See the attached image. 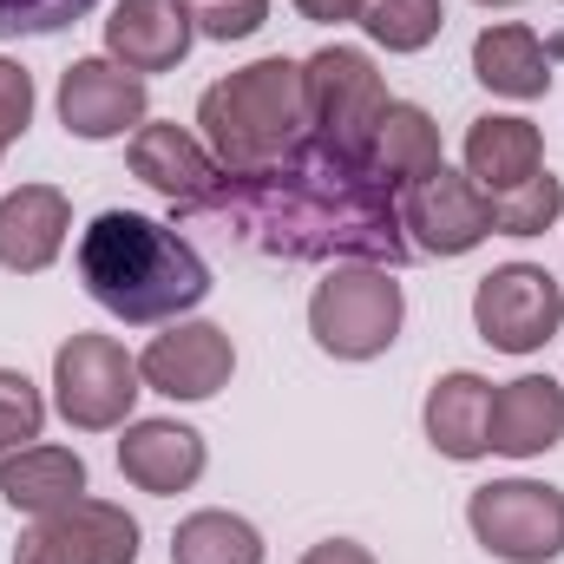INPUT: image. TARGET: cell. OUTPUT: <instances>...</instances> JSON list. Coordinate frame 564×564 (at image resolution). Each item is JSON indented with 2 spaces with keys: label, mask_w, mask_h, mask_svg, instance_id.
<instances>
[{
  "label": "cell",
  "mask_w": 564,
  "mask_h": 564,
  "mask_svg": "<svg viewBox=\"0 0 564 564\" xmlns=\"http://www.w3.org/2000/svg\"><path fill=\"white\" fill-rule=\"evenodd\" d=\"M184 217L217 224L230 243L282 263H381L414 257L401 230V197L375 164H348L308 139L263 171H217V184L184 204Z\"/></svg>",
  "instance_id": "obj_1"
},
{
  "label": "cell",
  "mask_w": 564,
  "mask_h": 564,
  "mask_svg": "<svg viewBox=\"0 0 564 564\" xmlns=\"http://www.w3.org/2000/svg\"><path fill=\"white\" fill-rule=\"evenodd\" d=\"M79 282L86 295L119 315V322H177L184 308H197L210 295V270L204 257L158 217L139 210H99L86 230H79Z\"/></svg>",
  "instance_id": "obj_2"
},
{
  "label": "cell",
  "mask_w": 564,
  "mask_h": 564,
  "mask_svg": "<svg viewBox=\"0 0 564 564\" xmlns=\"http://www.w3.org/2000/svg\"><path fill=\"white\" fill-rule=\"evenodd\" d=\"M197 139L210 144L217 171H263L308 144L302 59H250L197 99Z\"/></svg>",
  "instance_id": "obj_3"
},
{
  "label": "cell",
  "mask_w": 564,
  "mask_h": 564,
  "mask_svg": "<svg viewBox=\"0 0 564 564\" xmlns=\"http://www.w3.org/2000/svg\"><path fill=\"white\" fill-rule=\"evenodd\" d=\"M302 106H308V139L348 164H368L375 132H381V112L394 106L388 99V79L375 73V59L361 46H322L302 59Z\"/></svg>",
  "instance_id": "obj_4"
},
{
  "label": "cell",
  "mask_w": 564,
  "mask_h": 564,
  "mask_svg": "<svg viewBox=\"0 0 564 564\" xmlns=\"http://www.w3.org/2000/svg\"><path fill=\"white\" fill-rule=\"evenodd\" d=\"M401 322H408V295H401L394 270H381V263L328 270V276L315 282V295H308V335L335 361H375V355H388L394 335H401Z\"/></svg>",
  "instance_id": "obj_5"
},
{
  "label": "cell",
  "mask_w": 564,
  "mask_h": 564,
  "mask_svg": "<svg viewBox=\"0 0 564 564\" xmlns=\"http://www.w3.org/2000/svg\"><path fill=\"white\" fill-rule=\"evenodd\" d=\"M144 381L139 361L126 355V341L112 335H73L53 355V408L66 414V426L79 433H112L132 421Z\"/></svg>",
  "instance_id": "obj_6"
},
{
  "label": "cell",
  "mask_w": 564,
  "mask_h": 564,
  "mask_svg": "<svg viewBox=\"0 0 564 564\" xmlns=\"http://www.w3.org/2000/svg\"><path fill=\"white\" fill-rule=\"evenodd\" d=\"M473 539L506 564H552L564 552V492L545 479H492L466 499Z\"/></svg>",
  "instance_id": "obj_7"
},
{
  "label": "cell",
  "mask_w": 564,
  "mask_h": 564,
  "mask_svg": "<svg viewBox=\"0 0 564 564\" xmlns=\"http://www.w3.org/2000/svg\"><path fill=\"white\" fill-rule=\"evenodd\" d=\"M564 322V289L545 263H499L492 276L473 289V328L499 355H532L558 335Z\"/></svg>",
  "instance_id": "obj_8"
},
{
  "label": "cell",
  "mask_w": 564,
  "mask_h": 564,
  "mask_svg": "<svg viewBox=\"0 0 564 564\" xmlns=\"http://www.w3.org/2000/svg\"><path fill=\"white\" fill-rule=\"evenodd\" d=\"M13 564H139V519L112 499H73L20 532Z\"/></svg>",
  "instance_id": "obj_9"
},
{
  "label": "cell",
  "mask_w": 564,
  "mask_h": 564,
  "mask_svg": "<svg viewBox=\"0 0 564 564\" xmlns=\"http://www.w3.org/2000/svg\"><path fill=\"white\" fill-rule=\"evenodd\" d=\"M401 230L421 257H466L492 237V197L466 171H426L401 191Z\"/></svg>",
  "instance_id": "obj_10"
},
{
  "label": "cell",
  "mask_w": 564,
  "mask_h": 564,
  "mask_svg": "<svg viewBox=\"0 0 564 564\" xmlns=\"http://www.w3.org/2000/svg\"><path fill=\"white\" fill-rule=\"evenodd\" d=\"M237 375V341L217 322H171L139 355V381L164 401H210Z\"/></svg>",
  "instance_id": "obj_11"
},
{
  "label": "cell",
  "mask_w": 564,
  "mask_h": 564,
  "mask_svg": "<svg viewBox=\"0 0 564 564\" xmlns=\"http://www.w3.org/2000/svg\"><path fill=\"white\" fill-rule=\"evenodd\" d=\"M59 126L86 144L126 139L144 126V79L119 59H73L59 79Z\"/></svg>",
  "instance_id": "obj_12"
},
{
  "label": "cell",
  "mask_w": 564,
  "mask_h": 564,
  "mask_svg": "<svg viewBox=\"0 0 564 564\" xmlns=\"http://www.w3.org/2000/svg\"><path fill=\"white\" fill-rule=\"evenodd\" d=\"M197 40V13L191 0H119L112 20H106V53L126 66V73H171L184 66Z\"/></svg>",
  "instance_id": "obj_13"
},
{
  "label": "cell",
  "mask_w": 564,
  "mask_h": 564,
  "mask_svg": "<svg viewBox=\"0 0 564 564\" xmlns=\"http://www.w3.org/2000/svg\"><path fill=\"white\" fill-rule=\"evenodd\" d=\"M73 230V204L59 184H20L0 197V270L13 276H40L53 270V257L66 250Z\"/></svg>",
  "instance_id": "obj_14"
},
{
  "label": "cell",
  "mask_w": 564,
  "mask_h": 564,
  "mask_svg": "<svg viewBox=\"0 0 564 564\" xmlns=\"http://www.w3.org/2000/svg\"><path fill=\"white\" fill-rule=\"evenodd\" d=\"M204 433L184 421H126L119 440V473L151 492V499H171V492H191L204 479Z\"/></svg>",
  "instance_id": "obj_15"
},
{
  "label": "cell",
  "mask_w": 564,
  "mask_h": 564,
  "mask_svg": "<svg viewBox=\"0 0 564 564\" xmlns=\"http://www.w3.org/2000/svg\"><path fill=\"white\" fill-rule=\"evenodd\" d=\"M132 177L151 184L158 197H171V210H184V204H197L217 184V158H210V144L197 139V132L144 119L139 132H132Z\"/></svg>",
  "instance_id": "obj_16"
},
{
  "label": "cell",
  "mask_w": 564,
  "mask_h": 564,
  "mask_svg": "<svg viewBox=\"0 0 564 564\" xmlns=\"http://www.w3.org/2000/svg\"><path fill=\"white\" fill-rule=\"evenodd\" d=\"M564 440V388L552 375H519L492 388V453L539 459Z\"/></svg>",
  "instance_id": "obj_17"
},
{
  "label": "cell",
  "mask_w": 564,
  "mask_h": 564,
  "mask_svg": "<svg viewBox=\"0 0 564 564\" xmlns=\"http://www.w3.org/2000/svg\"><path fill=\"white\" fill-rule=\"evenodd\" d=\"M426 440L446 459H486L492 453V381L473 368H453L426 394Z\"/></svg>",
  "instance_id": "obj_18"
},
{
  "label": "cell",
  "mask_w": 564,
  "mask_h": 564,
  "mask_svg": "<svg viewBox=\"0 0 564 564\" xmlns=\"http://www.w3.org/2000/svg\"><path fill=\"white\" fill-rule=\"evenodd\" d=\"M0 499L26 519H46L73 499H86V459L73 446H13L0 453Z\"/></svg>",
  "instance_id": "obj_19"
},
{
  "label": "cell",
  "mask_w": 564,
  "mask_h": 564,
  "mask_svg": "<svg viewBox=\"0 0 564 564\" xmlns=\"http://www.w3.org/2000/svg\"><path fill=\"white\" fill-rule=\"evenodd\" d=\"M539 171H545V139H539L532 119H512V112L473 119V132H466V177L486 197H506V191H519Z\"/></svg>",
  "instance_id": "obj_20"
},
{
  "label": "cell",
  "mask_w": 564,
  "mask_h": 564,
  "mask_svg": "<svg viewBox=\"0 0 564 564\" xmlns=\"http://www.w3.org/2000/svg\"><path fill=\"white\" fill-rule=\"evenodd\" d=\"M473 79L499 99H545L552 93V53L532 26L499 20L473 40Z\"/></svg>",
  "instance_id": "obj_21"
},
{
  "label": "cell",
  "mask_w": 564,
  "mask_h": 564,
  "mask_svg": "<svg viewBox=\"0 0 564 564\" xmlns=\"http://www.w3.org/2000/svg\"><path fill=\"white\" fill-rule=\"evenodd\" d=\"M368 164H375V177H388L394 191H408V184H421L426 171H440L446 151H440V126H433V112H426V106H408V99H394V106L381 112V132H375Z\"/></svg>",
  "instance_id": "obj_22"
},
{
  "label": "cell",
  "mask_w": 564,
  "mask_h": 564,
  "mask_svg": "<svg viewBox=\"0 0 564 564\" xmlns=\"http://www.w3.org/2000/svg\"><path fill=\"white\" fill-rule=\"evenodd\" d=\"M171 564H263V532L237 512H191L171 532Z\"/></svg>",
  "instance_id": "obj_23"
},
{
  "label": "cell",
  "mask_w": 564,
  "mask_h": 564,
  "mask_svg": "<svg viewBox=\"0 0 564 564\" xmlns=\"http://www.w3.org/2000/svg\"><path fill=\"white\" fill-rule=\"evenodd\" d=\"M361 26H368V40L388 46V53H421V46L440 40L446 7H440V0H361Z\"/></svg>",
  "instance_id": "obj_24"
},
{
  "label": "cell",
  "mask_w": 564,
  "mask_h": 564,
  "mask_svg": "<svg viewBox=\"0 0 564 564\" xmlns=\"http://www.w3.org/2000/svg\"><path fill=\"white\" fill-rule=\"evenodd\" d=\"M558 217H564V177H552V171L492 197V237H545Z\"/></svg>",
  "instance_id": "obj_25"
},
{
  "label": "cell",
  "mask_w": 564,
  "mask_h": 564,
  "mask_svg": "<svg viewBox=\"0 0 564 564\" xmlns=\"http://www.w3.org/2000/svg\"><path fill=\"white\" fill-rule=\"evenodd\" d=\"M40 426H46V401H40V388H33L20 368H0V453L33 446Z\"/></svg>",
  "instance_id": "obj_26"
},
{
  "label": "cell",
  "mask_w": 564,
  "mask_h": 564,
  "mask_svg": "<svg viewBox=\"0 0 564 564\" xmlns=\"http://www.w3.org/2000/svg\"><path fill=\"white\" fill-rule=\"evenodd\" d=\"M99 0H0V40H20V33H59L73 20H86Z\"/></svg>",
  "instance_id": "obj_27"
},
{
  "label": "cell",
  "mask_w": 564,
  "mask_h": 564,
  "mask_svg": "<svg viewBox=\"0 0 564 564\" xmlns=\"http://www.w3.org/2000/svg\"><path fill=\"white\" fill-rule=\"evenodd\" d=\"M191 13H197V33L204 40H250L263 20H270V0H191Z\"/></svg>",
  "instance_id": "obj_28"
},
{
  "label": "cell",
  "mask_w": 564,
  "mask_h": 564,
  "mask_svg": "<svg viewBox=\"0 0 564 564\" xmlns=\"http://www.w3.org/2000/svg\"><path fill=\"white\" fill-rule=\"evenodd\" d=\"M33 126V73L0 53V151Z\"/></svg>",
  "instance_id": "obj_29"
},
{
  "label": "cell",
  "mask_w": 564,
  "mask_h": 564,
  "mask_svg": "<svg viewBox=\"0 0 564 564\" xmlns=\"http://www.w3.org/2000/svg\"><path fill=\"white\" fill-rule=\"evenodd\" d=\"M302 564H375L368 545H355V539H322V545H308Z\"/></svg>",
  "instance_id": "obj_30"
},
{
  "label": "cell",
  "mask_w": 564,
  "mask_h": 564,
  "mask_svg": "<svg viewBox=\"0 0 564 564\" xmlns=\"http://www.w3.org/2000/svg\"><path fill=\"white\" fill-rule=\"evenodd\" d=\"M295 13L315 26H341V20H361V0H295Z\"/></svg>",
  "instance_id": "obj_31"
},
{
  "label": "cell",
  "mask_w": 564,
  "mask_h": 564,
  "mask_svg": "<svg viewBox=\"0 0 564 564\" xmlns=\"http://www.w3.org/2000/svg\"><path fill=\"white\" fill-rule=\"evenodd\" d=\"M479 7H519V0H479Z\"/></svg>",
  "instance_id": "obj_32"
}]
</instances>
